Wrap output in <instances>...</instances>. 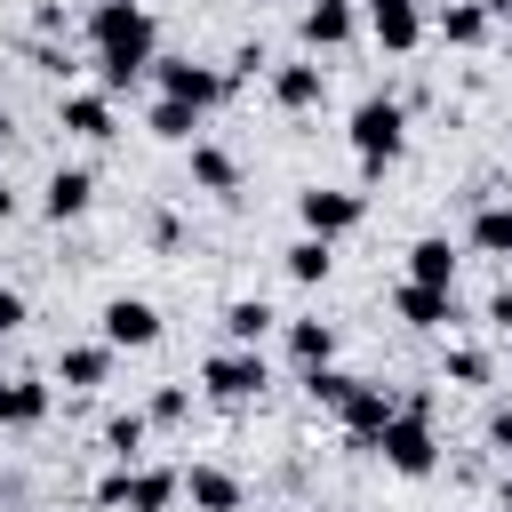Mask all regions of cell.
<instances>
[{"label":"cell","mask_w":512,"mask_h":512,"mask_svg":"<svg viewBox=\"0 0 512 512\" xmlns=\"http://www.w3.org/2000/svg\"><path fill=\"white\" fill-rule=\"evenodd\" d=\"M88 40H96L104 88H128V80L152 72V56H160V32H152L144 0H96V8H88Z\"/></svg>","instance_id":"obj_1"},{"label":"cell","mask_w":512,"mask_h":512,"mask_svg":"<svg viewBox=\"0 0 512 512\" xmlns=\"http://www.w3.org/2000/svg\"><path fill=\"white\" fill-rule=\"evenodd\" d=\"M376 456H384L392 472H408V480H424V472L440 464V440H432V400H424V392H408V400H400V416L376 432Z\"/></svg>","instance_id":"obj_2"},{"label":"cell","mask_w":512,"mask_h":512,"mask_svg":"<svg viewBox=\"0 0 512 512\" xmlns=\"http://www.w3.org/2000/svg\"><path fill=\"white\" fill-rule=\"evenodd\" d=\"M400 144H408V112H400L392 96H360V104H352V152H360V168L384 176V168L400 160Z\"/></svg>","instance_id":"obj_3"},{"label":"cell","mask_w":512,"mask_h":512,"mask_svg":"<svg viewBox=\"0 0 512 512\" xmlns=\"http://www.w3.org/2000/svg\"><path fill=\"white\" fill-rule=\"evenodd\" d=\"M176 496H184V472H144V464H120V472L96 488L104 512H120V504H128V512H168Z\"/></svg>","instance_id":"obj_4"},{"label":"cell","mask_w":512,"mask_h":512,"mask_svg":"<svg viewBox=\"0 0 512 512\" xmlns=\"http://www.w3.org/2000/svg\"><path fill=\"white\" fill-rule=\"evenodd\" d=\"M200 384H208V400H264V384H272V368H264V352H248V344H224L208 368H200Z\"/></svg>","instance_id":"obj_5"},{"label":"cell","mask_w":512,"mask_h":512,"mask_svg":"<svg viewBox=\"0 0 512 512\" xmlns=\"http://www.w3.org/2000/svg\"><path fill=\"white\" fill-rule=\"evenodd\" d=\"M296 216H304V232H312V240H336V232H352V224L368 216V192L312 184V192H296Z\"/></svg>","instance_id":"obj_6"},{"label":"cell","mask_w":512,"mask_h":512,"mask_svg":"<svg viewBox=\"0 0 512 512\" xmlns=\"http://www.w3.org/2000/svg\"><path fill=\"white\" fill-rule=\"evenodd\" d=\"M152 80H160V96H176V104H192V112H208L232 80L224 72H208V64H192V56H152Z\"/></svg>","instance_id":"obj_7"},{"label":"cell","mask_w":512,"mask_h":512,"mask_svg":"<svg viewBox=\"0 0 512 512\" xmlns=\"http://www.w3.org/2000/svg\"><path fill=\"white\" fill-rule=\"evenodd\" d=\"M400 416V392L392 384H352V400L336 408V424H344V440L352 448H376V432Z\"/></svg>","instance_id":"obj_8"},{"label":"cell","mask_w":512,"mask_h":512,"mask_svg":"<svg viewBox=\"0 0 512 512\" xmlns=\"http://www.w3.org/2000/svg\"><path fill=\"white\" fill-rule=\"evenodd\" d=\"M104 344H112V352H144V344H160V312H152L144 296H112V304H104Z\"/></svg>","instance_id":"obj_9"},{"label":"cell","mask_w":512,"mask_h":512,"mask_svg":"<svg viewBox=\"0 0 512 512\" xmlns=\"http://www.w3.org/2000/svg\"><path fill=\"white\" fill-rule=\"evenodd\" d=\"M368 32H376L384 56H408L424 40V8L416 0H368Z\"/></svg>","instance_id":"obj_10"},{"label":"cell","mask_w":512,"mask_h":512,"mask_svg":"<svg viewBox=\"0 0 512 512\" xmlns=\"http://www.w3.org/2000/svg\"><path fill=\"white\" fill-rule=\"evenodd\" d=\"M392 312H400L408 328H448V320H456V288H416V280H400V288H392Z\"/></svg>","instance_id":"obj_11"},{"label":"cell","mask_w":512,"mask_h":512,"mask_svg":"<svg viewBox=\"0 0 512 512\" xmlns=\"http://www.w3.org/2000/svg\"><path fill=\"white\" fill-rule=\"evenodd\" d=\"M56 120H64L72 136H88V144H104V136H112V96H104V88H72V96L56 104Z\"/></svg>","instance_id":"obj_12"},{"label":"cell","mask_w":512,"mask_h":512,"mask_svg":"<svg viewBox=\"0 0 512 512\" xmlns=\"http://www.w3.org/2000/svg\"><path fill=\"white\" fill-rule=\"evenodd\" d=\"M88 200H96V176H88V168H56V176H48V192H40L48 224H72V216H88Z\"/></svg>","instance_id":"obj_13"},{"label":"cell","mask_w":512,"mask_h":512,"mask_svg":"<svg viewBox=\"0 0 512 512\" xmlns=\"http://www.w3.org/2000/svg\"><path fill=\"white\" fill-rule=\"evenodd\" d=\"M184 496H192V512H248V504H240V480H232L224 464H192V472H184Z\"/></svg>","instance_id":"obj_14"},{"label":"cell","mask_w":512,"mask_h":512,"mask_svg":"<svg viewBox=\"0 0 512 512\" xmlns=\"http://www.w3.org/2000/svg\"><path fill=\"white\" fill-rule=\"evenodd\" d=\"M104 376H112V344H64V352H56V384L96 392Z\"/></svg>","instance_id":"obj_15"},{"label":"cell","mask_w":512,"mask_h":512,"mask_svg":"<svg viewBox=\"0 0 512 512\" xmlns=\"http://www.w3.org/2000/svg\"><path fill=\"white\" fill-rule=\"evenodd\" d=\"M272 96H280V112H312V104L328 96V72H320V64H280V72H272Z\"/></svg>","instance_id":"obj_16"},{"label":"cell","mask_w":512,"mask_h":512,"mask_svg":"<svg viewBox=\"0 0 512 512\" xmlns=\"http://www.w3.org/2000/svg\"><path fill=\"white\" fill-rule=\"evenodd\" d=\"M192 184L216 192V200H232V192H240V160H232L224 144H192Z\"/></svg>","instance_id":"obj_17"},{"label":"cell","mask_w":512,"mask_h":512,"mask_svg":"<svg viewBox=\"0 0 512 512\" xmlns=\"http://www.w3.org/2000/svg\"><path fill=\"white\" fill-rule=\"evenodd\" d=\"M272 328H280V312H272L264 296H240V304H224V336H232V344H248V352H256Z\"/></svg>","instance_id":"obj_18"},{"label":"cell","mask_w":512,"mask_h":512,"mask_svg":"<svg viewBox=\"0 0 512 512\" xmlns=\"http://www.w3.org/2000/svg\"><path fill=\"white\" fill-rule=\"evenodd\" d=\"M40 416H48V384L8 376V384H0V424H8V432H24V424H40Z\"/></svg>","instance_id":"obj_19"},{"label":"cell","mask_w":512,"mask_h":512,"mask_svg":"<svg viewBox=\"0 0 512 512\" xmlns=\"http://www.w3.org/2000/svg\"><path fill=\"white\" fill-rule=\"evenodd\" d=\"M408 280L416 288H456V248L448 240H416L408 248Z\"/></svg>","instance_id":"obj_20"},{"label":"cell","mask_w":512,"mask_h":512,"mask_svg":"<svg viewBox=\"0 0 512 512\" xmlns=\"http://www.w3.org/2000/svg\"><path fill=\"white\" fill-rule=\"evenodd\" d=\"M288 352H296V360H304V376H312V368H328V360H336V328H328V320H288Z\"/></svg>","instance_id":"obj_21"},{"label":"cell","mask_w":512,"mask_h":512,"mask_svg":"<svg viewBox=\"0 0 512 512\" xmlns=\"http://www.w3.org/2000/svg\"><path fill=\"white\" fill-rule=\"evenodd\" d=\"M440 40H448V48H480V40H488V8H480V0L440 8Z\"/></svg>","instance_id":"obj_22"},{"label":"cell","mask_w":512,"mask_h":512,"mask_svg":"<svg viewBox=\"0 0 512 512\" xmlns=\"http://www.w3.org/2000/svg\"><path fill=\"white\" fill-rule=\"evenodd\" d=\"M472 248H480V256H512V208H504V200H488V208L472 216Z\"/></svg>","instance_id":"obj_23"},{"label":"cell","mask_w":512,"mask_h":512,"mask_svg":"<svg viewBox=\"0 0 512 512\" xmlns=\"http://www.w3.org/2000/svg\"><path fill=\"white\" fill-rule=\"evenodd\" d=\"M144 128H152V136H160V144H184V136H192V128H200V112H192V104H176V96H160V104H152V112H144Z\"/></svg>","instance_id":"obj_24"},{"label":"cell","mask_w":512,"mask_h":512,"mask_svg":"<svg viewBox=\"0 0 512 512\" xmlns=\"http://www.w3.org/2000/svg\"><path fill=\"white\" fill-rule=\"evenodd\" d=\"M280 264H288V280H304V288H312V280H328V264H336V248H328V240H312V232H304V240H296V248H288V256H280Z\"/></svg>","instance_id":"obj_25"},{"label":"cell","mask_w":512,"mask_h":512,"mask_svg":"<svg viewBox=\"0 0 512 512\" xmlns=\"http://www.w3.org/2000/svg\"><path fill=\"white\" fill-rule=\"evenodd\" d=\"M304 40L312 48H344L352 40V8H304Z\"/></svg>","instance_id":"obj_26"},{"label":"cell","mask_w":512,"mask_h":512,"mask_svg":"<svg viewBox=\"0 0 512 512\" xmlns=\"http://www.w3.org/2000/svg\"><path fill=\"white\" fill-rule=\"evenodd\" d=\"M144 432H152V424L128 408V416H112V424H104V448H112L120 464H136V456H144Z\"/></svg>","instance_id":"obj_27"},{"label":"cell","mask_w":512,"mask_h":512,"mask_svg":"<svg viewBox=\"0 0 512 512\" xmlns=\"http://www.w3.org/2000/svg\"><path fill=\"white\" fill-rule=\"evenodd\" d=\"M304 384H312V400H320V408H344V400H352V384H360V376H344V368H312V376H304Z\"/></svg>","instance_id":"obj_28"},{"label":"cell","mask_w":512,"mask_h":512,"mask_svg":"<svg viewBox=\"0 0 512 512\" xmlns=\"http://www.w3.org/2000/svg\"><path fill=\"white\" fill-rule=\"evenodd\" d=\"M184 408H192V392H184V384H160V392H152V408H144V424H176Z\"/></svg>","instance_id":"obj_29"},{"label":"cell","mask_w":512,"mask_h":512,"mask_svg":"<svg viewBox=\"0 0 512 512\" xmlns=\"http://www.w3.org/2000/svg\"><path fill=\"white\" fill-rule=\"evenodd\" d=\"M448 384H488V360L456 344V352H448Z\"/></svg>","instance_id":"obj_30"},{"label":"cell","mask_w":512,"mask_h":512,"mask_svg":"<svg viewBox=\"0 0 512 512\" xmlns=\"http://www.w3.org/2000/svg\"><path fill=\"white\" fill-rule=\"evenodd\" d=\"M16 328H24V296H16V288H0V336H16Z\"/></svg>","instance_id":"obj_31"},{"label":"cell","mask_w":512,"mask_h":512,"mask_svg":"<svg viewBox=\"0 0 512 512\" xmlns=\"http://www.w3.org/2000/svg\"><path fill=\"white\" fill-rule=\"evenodd\" d=\"M488 448H512V408H496V416H488Z\"/></svg>","instance_id":"obj_32"},{"label":"cell","mask_w":512,"mask_h":512,"mask_svg":"<svg viewBox=\"0 0 512 512\" xmlns=\"http://www.w3.org/2000/svg\"><path fill=\"white\" fill-rule=\"evenodd\" d=\"M488 320H496V328H512V288H504V296L488 304Z\"/></svg>","instance_id":"obj_33"},{"label":"cell","mask_w":512,"mask_h":512,"mask_svg":"<svg viewBox=\"0 0 512 512\" xmlns=\"http://www.w3.org/2000/svg\"><path fill=\"white\" fill-rule=\"evenodd\" d=\"M480 8H488V24H496V16H504V24H512V0H480Z\"/></svg>","instance_id":"obj_34"},{"label":"cell","mask_w":512,"mask_h":512,"mask_svg":"<svg viewBox=\"0 0 512 512\" xmlns=\"http://www.w3.org/2000/svg\"><path fill=\"white\" fill-rule=\"evenodd\" d=\"M8 216H16V192H8V184H0V224H8Z\"/></svg>","instance_id":"obj_35"},{"label":"cell","mask_w":512,"mask_h":512,"mask_svg":"<svg viewBox=\"0 0 512 512\" xmlns=\"http://www.w3.org/2000/svg\"><path fill=\"white\" fill-rule=\"evenodd\" d=\"M496 512H512V480H504V488H496Z\"/></svg>","instance_id":"obj_36"},{"label":"cell","mask_w":512,"mask_h":512,"mask_svg":"<svg viewBox=\"0 0 512 512\" xmlns=\"http://www.w3.org/2000/svg\"><path fill=\"white\" fill-rule=\"evenodd\" d=\"M312 8H352V0H312Z\"/></svg>","instance_id":"obj_37"},{"label":"cell","mask_w":512,"mask_h":512,"mask_svg":"<svg viewBox=\"0 0 512 512\" xmlns=\"http://www.w3.org/2000/svg\"><path fill=\"white\" fill-rule=\"evenodd\" d=\"M0 144H8V112H0Z\"/></svg>","instance_id":"obj_38"},{"label":"cell","mask_w":512,"mask_h":512,"mask_svg":"<svg viewBox=\"0 0 512 512\" xmlns=\"http://www.w3.org/2000/svg\"><path fill=\"white\" fill-rule=\"evenodd\" d=\"M504 48H512V32H504Z\"/></svg>","instance_id":"obj_39"}]
</instances>
